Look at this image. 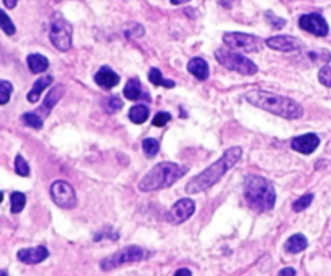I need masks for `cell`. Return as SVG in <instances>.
Segmentation results:
<instances>
[{
	"mask_svg": "<svg viewBox=\"0 0 331 276\" xmlns=\"http://www.w3.org/2000/svg\"><path fill=\"white\" fill-rule=\"evenodd\" d=\"M28 66L31 70V73H34V75L44 73L49 68V60L40 54H31L28 55Z\"/></svg>",
	"mask_w": 331,
	"mask_h": 276,
	"instance_id": "cell-19",
	"label": "cell"
},
{
	"mask_svg": "<svg viewBox=\"0 0 331 276\" xmlns=\"http://www.w3.org/2000/svg\"><path fill=\"white\" fill-rule=\"evenodd\" d=\"M188 71L195 76L199 81H205L210 75V70H209V65H207V61L204 58H192L189 63H188Z\"/></svg>",
	"mask_w": 331,
	"mask_h": 276,
	"instance_id": "cell-16",
	"label": "cell"
},
{
	"mask_svg": "<svg viewBox=\"0 0 331 276\" xmlns=\"http://www.w3.org/2000/svg\"><path fill=\"white\" fill-rule=\"evenodd\" d=\"M318 81L326 87H331V66H323L318 71Z\"/></svg>",
	"mask_w": 331,
	"mask_h": 276,
	"instance_id": "cell-33",
	"label": "cell"
},
{
	"mask_svg": "<svg viewBox=\"0 0 331 276\" xmlns=\"http://www.w3.org/2000/svg\"><path fill=\"white\" fill-rule=\"evenodd\" d=\"M16 2H18V0H4V4H5L7 8H15Z\"/></svg>",
	"mask_w": 331,
	"mask_h": 276,
	"instance_id": "cell-39",
	"label": "cell"
},
{
	"mask_svg": "<svg viewBox=\"0 0 331 276\" xmlns=\"http://www.w3.org/2000/svg\"><path fill=\"white\" fill-rule=\"evenodd\" d=\"M10 205H12L13 213H19L26 205V196L23 192H13L12 197H10Z\"/></svg>",
	"mask_w": 331,
	"mask_h": 276,
	"instance_id": "cell-24",
	"label": "cell"
},
{
	"mask_svg": "<svg viewBox=\"0 0 331 276\" xmlns=\"http://www.w3.org/2000/svg\"><path fill=\"white\" fill-rule=\"evenodd\" d=\"M21 120H23V123H25L26 126H31V128H34V129H40V128H42V125H44V120L40 118L37 113H25L21 117Z\"/></svg>",
	"mask_w": 331,
	"mask_h": 276,
	"instance_id": "cell-28",
	"label": "cell"
},
{
	"mask_svg": "<svg viewBox=\"0 0 331 276\" xmlns=\"http://www.w3.org/2000/svg\"><path fill=\"white\" fill-rule=\"evenodd\" d=\"M189 0H171L173 5H181V4H188Z\"/></svg>",
	"mask_w": 331,
	"mask_h": 276,
	"instance_id": "cell-40",
	"label": "cell"
},
{
	"mask_svg": "<svg viewBox=\"0 0 331 276\" xmlns=\"http://www.w3.org/2000/svg\"><path fill=\"white\" fill-rule=\"evenodd\" d=\"M244 197L255 212H270L275 207L276 192L268 179L251 175L244 181Z\"/></svg>",
	"mask_w": 331,
	"mask_h": 276,
	"instance_id": "cell-3",
	"label": "cell"
},
{
	"mask_svg": "<svg viewBox=\"0 0 331 276\" xmlns=\"http://www.w3.org/2000/svg\"><path fill=\"white\" fill-rule=\"evenodd\" d=\"M173 276H192V273H191V270H188V268H180Z\"/></svg>",
	"mask_w": 331,
	"mask_h": 276,
	"instance_id": "cell-38",
	"label": "cell"
},
{
	"mask_svg": "<svg viewBox=\"0 0 331 276\" xmlns=\"http://www.w3.org/2000/svg\"><path fill=\"white\" fill-rule=\"evenodd\" d=\"M123 94H125V97L128 100H139L142 97V87H141V83L136 79V78H133L129 79L126 86H125V90H123Z\"/></svg>",
	"mask_w": 331,
	"mask_h": 276,
	"instance_id": "cell-21",
	"label": "cell"
},
{
	"mask_svg": "<svg viewBox=\"0 0 331 276\" xmlns=\"http://www.w3.org/2000/svg\"><path fill=\"white\" fill-rule=\"evenodd\" d=\"M308 57L312 58L315 63H328L331 55L329 52H326V50H317V52H310Z\"/></svg>",
	"mask_w": 331,
	"mask_h": 276,
	"instance_id": "cell-32",
	"label": "cell"
},
{
	"mask_svg": "<svg viewBox=\"0 0 331 276\" xmlns=\"http://www.w3.org/2000/svg\"><path fill=\"white\" fill-rule=\"evenodd\" d=\"M142 150H144V153H146L147 157H153V155H157L159 150H160L159 141H155V139H152V137L144 139V142H142Z\"/></svg>",
	"mask_w": 331,
	"mask_h": 276,
	"instance_id": "cell-27",
	"label": "cell"
},
{
	"mask_svg": "<svg viewBox=\"0 0 331 276\" xmlns=\"http://www.w3.org/2000/svg\"><path fill=\"white\" fill-rule=\"evenodd\" d=\"M194 212H195V203L192 202V199H181L171 207L170 220L173 223H183L188 218H191Z\"/></svg>",
	"mask_w": 331,
	"mask_h": 276,
	"instance_id": "cell-12",
	"label": "cell"
},
{
	"mask_svg": "<svg viewBox=\"0 0 331 276\" xmlns=\"http://www.w3.org/2000/svg\"><path fill=\"white\" fill-rule=\"evenodd\" d=\"M220 4L226 8H230V0H220Z\"/></svg>",
	"mask_w": 331,
	"mask_h": 276,
	"instance_id": "cell-41",
	"label": "cell"
},
{
	"mask_svg": "<svg viewBox=\"0 0 331 276\" xmlns=\"http://www.w3.org/2000/svg\"><path fill=\"white\" fill-rule=\"evenodd\" d=\"M149 81L153 86H163V87H168V89L174 87V81L162 78V73H160L159 68H152L149 71Z\"/></svg>",
	"mask_w": 331,
	"mask_h": 276,
	"instance_id": "cell-23",
	"label": "cell"
},
{
	"mask_svg": "<svg viewBox=\"0 0 331 276\" xmlns=\"http://www.w3.org/2000/svg\"><path fill=\"white\" fill-rule=\"evenodd\" d=\"M2 200H4V194L0 192V203H2Z\"/></svg>",
	"mask_w": 331,
	"mask_h": 276,
	"instance_id": "cell-43",
	"label": "cell"
},
{
	"mask_svg": "<svg viewBox=\"0 0 331 276\" xmlns=\"http://www.w3.org/2000/svg\"><path fill=\"white\" fill-rule=\"evenodd\" d=\"M61 96H63V86H55V87H52L50 92L47 94L46 100H44V104H42V111H44V115H49L52 108L55 107L57 102L61 99Z\"/></svg>",
	"mask_w": 331,
	"mask_h": 276,
	"instance_id": "cell-20",
	"label": "cell"
},
{
	"mask_svg": "<svg viewBox=\"0 0 331 276\" xmlns=\"http://www.w3.org/2000/svg\"><path fill=\"white\" fill-rule=\"evenodd\" d=\"M318 146H320V137L317 134H314V132H308V134H304V136H297L291 142V147L296 152L305 153V155L315 152Z\"/></svg>",
	"mask_w": 331,
	"mask_h": 276,
	"instance_id": "cell-13",
	"label": "cell"
},
{
	"mask_svg": "<svg viewBox=\"0 0 331 276\" xmlns=\"http://www.w3.org/2000/svg\"><path fill=\"white\" fill-rule=\"evenodd\" d=\"M241 157H242V149L239 146L228 149L222 155V158H218L213 163V165H210L209 168L204 170L202 173H199L197 176L192 178L188 182V186H186V192H188V194H199V192L210 189L213 184H216L225 176L226 171L231 170L236 163L239 162Z\"/></svg>",
	"mask_w": 331,
	"mask_h": 276,
	"instance_id": "cell-1",
	"label": "cell"
},
{
	"mask_svg": "<svg viewBox=\"0 0 331 276\" xmlns=\"http://www.w3.org/2000/svg\"><path fill=\"white\" fill-rule=\"evenodd\" d=\"M265 16H267V19H268V23H270L275 29H281L283 26H286V19H284V18H278V16H276L275 13H272V12H267Z\"/></svg>",
	"mask_w": 331,
	"mask_h": 276,
	"instance_id": "cell-35",
	"label": "cell"
},
{
	"mask_svg": "<svg viewBox=\"0 0 331 276\" xmlns=\"http://www.w3.org/2000/svg\"><path fill=\"white\" fill-rule=\"evenodd\" d=\"M144 257H146V252H144L141 247L138 245H129V247L121 249L115 254L108 255L102 262H100V268L103 271H110L113 268H120L123 265H128V263H136L141 262Z\"/></svg>",
	"mask_w": 331,
	"mask_h": 276,
	"instance_id": "cell-6",
	"label": "cell"
},
{
	"mask_svg": "<svg viewBox=\"0 0 331 276\" xmlns=\"http://www.w3.org/2000/svg\"><path fill=\"white\" fill-rule=\"evenodd\" d=\"M278 276H296V270L294 268H283Z\"/></svg>",
	"mask_w": 331,
	"mask_h": 276,
	"instance_id": "cell-37",
	"label": "cell"
},
{
	"mask_svg": "<svg viewBox=\"0 0 331 276\" xmlns=\"http://www.w3.org/2000/svg\"><path fill=\"white\" fill-rule=\"evenodd\" d=\"M50 196L60 209H75L78 199H76V192L70 182L67 181H55L50 186Z\"/></svg>",
	"mask_w": 331,
	"mask_h": 276,
	"instance_id": "cell-8",
	"label": "cell"
},
{
	"mask_svg": "<svg viewBox=\"0 0 331 276\" xmlns=\"http://www.w3.org/2000/svg\"><path fill=\"white\" fill-rule=\"evenodd\" d=\"M215 58L220 65H223L225 68H228L231 71H236V73H239V75L252 76L257 73V65L252 60L246 58L244 55L234 54V52H231V50L218 49L215 52Z\"/></svg>",
	"mask_w": 331,
	"mask_h": 276,
	"instance_id": "cell-5",
	"label": "cell"
},
{
	"mask_svg": "<svg viewBox=\"0 0 331 276\" xmlns=\"http://www.w3.org/2000/svg\"><path fill=\"white\" fill-rule=\"evenodd\" d=\"M94 79H96V83L103 89H112L120 83V76L113 70H110L108 66L100 68L96 73Z\"/></svg>",
	"mask_w": 331,
	"mask_h": 276,
	"instance_id": "cell-15",
	"label": "cell"
},
{
	"mask_svg": "<svg viewBox=\"0 0 331 276\" xmlns=\"http://www.w3.org/2000/svg\"><path fill=\"white\" fill-rule=\"evenodd\" d=\"M107 111L108 113H115V111H120L121 110V107H123V102L118 99V97H115V96H112V97H108V100H107Z\"/></svg>",
	"mask_w": 331,
	"mask_h": 276,
	"instance_id": "cell-36",
	"label": "cell"
},
{
	"mask_svg": "<svg viewBox=\"0 0 331 276\" xmlns=\"http://www.w3.org/2000/svg\"><path fill=\"white\" fill-rule=\"evenodd\" d=\"M15 171L18 173L19 176H29V165L28 162L23 158V155H16L15 158Z\"/></svg>",
	"mask_w": 331,
	"mask_h": 276,
	"instance_id": "cell-30",
	"label": "cell"
},
{
	"mask_svg": "<svg viewBox=\"0 0 331 276\" xmlns=\"http://www.w3.org/2000/svg\"><path fill=\"white\" fill-rule=\"evenodd\" d=\"M188 168L181 167L178 163L173 162H162L159 165H155L146 176H144L139 182V189L142 192H152V191H160L165 188H170L178 179H181Z\"/></svg>",
	"mask_w": 331,
	"mask_h": 276,
	"instance_id": "cell-4",
	"label": "cell"
},
{
	"mask_svg": "<svg viewBox=\"0 0 331 276\" xmlns=\"http://www.w3.org/2000/svg\"><path fill=\"white\" fill-rule=\"evenodd\" d=\"M267 47H270L278 52H294L302 47V42L293 36H273L265 40Z\"/></svg>",
	"mask_w": 331,
	"mask_h": 276,
	"instance_id": "cell-11",
	"label": "cell"
},
{
	"mask_svg": "<svg viewBox=\"0 0 331 276\" xmlns=\"http://www.w3.org/2000/svg\"><path fill=\"white\" fill-rule=\"evenodd\" d=\"M171 120V115L170 113H167V111H160V113H157L153 117V120H152V125L153 126H157V128H162V126H165L167 123Z\"/></svg>",
	"mask_w": 331,
	"mask_h": 276,
	"instance_id": "cell-34",
	"label": "cell"
},
{
	"mask_svg": "<svg viewBox=\"0 0 331 276\" xmlns=\"http://www.w3.org/2000/svg\"><path fill=\"white\" fill-rule=\"evenodd\" d=\"M13 92V86L8 81H2L0 79V105H5L10 102V97H12Z\"/></svg>",
	"mask_w": 331,
	"mask_h": 276,
	"instance_id": "cell-26",
	"label": "cell"
},
{
	"mask_svg": "<svg viewBox=\"0 0 331 276\" xmlns=\"http://www.w3.org/2000/svg\"><path fill=\"white\" fill-rule=\"evenodd\" d=\"M128 117L134 125H142V123L149 118V108L146 105H134L131 107Z\"/></svg>",
	"mask_w": 331,
	"mask_h": 276,
	"instance_id": "cell-22",
	"label": "cell"
},
{
	"mask_svg": "<svg viewBox=\"0 0 331 276\" xmlns=\"http://www.w3.org/2000/svg\"><path fill=\"white\" fill-rule=\"evenodd\" d=\"M52 81H54V78H52V76H44V78L37 79L34 83V86H33V89L28 92V102H31V104H36V102L40 99L42 90L52 84Z\"/></svg>",
	"mask_w": 331,
	"mask_h": 276,
	"instance_id": "cell-18",
	"label": "cell"
},
{
	"mask_svg": "<svg viewBox=\"0 0 331 276\" xmlns=\"http://www.w3.org/2000/svg\"><path fill=\"white\" fill-rule=\"evenodd\" d=\"M50 42L54 44L61 52H67L71 49V40H73V28L63 16L55 15L50 23Z\"/></svg>",
	"mask_w": 331,
	"mask_h": 276,
	"instance_id": "cell-7",
	"label": "cell"
},
{
	"mask_svg": "<svg viewBox=\"0 0 331 276\" xmlns=\"http://www.w3.org/2000/svg\"><path fill=\"white\" fill-rule=\"evenodd\" d=\"M0 28H2L4 33L8 36H13L16 33V28H15L13 21L10 19V16L4 12V10H0Z\"/></svg>",
	"mask_w": 331,
	"mask_h": 276,
	"instance_id": "cell-25",
	"label": "cell"
},
{
	"mask_svg": "<svg viewBox=\"0 0 331 276\" xmlns=\"http://www.w3.org/2000/svg\"><path fill=\"white\" fill-rule=\"evenodd\" d=\"M244 99L249 102L251 105L267 110V111H270V113L286 118V120H299L304 115V108L299 105L296 100L280 96V94H273V92L252 90V92H247Z\"/></svg>",
	"mask_w": 331,
	"mask_h": 276,
	"instance_id": "cell-2",
	"label": "cell"
},
{
	"mask_svg": "<svg viewBox=\"0 0 331 276\" xmlns=\"http://www.w3.org/2000/svg\"><path fill=\"white\" fill-rule=\"evenodd\" d=\"M0 276H8V271L7 270H0Z\"/></svg>",
	"mask_w": 331,
	"mask_h": 276,
	"instance_id": "cell-42",
	"label": "cell"
},
{
	"mask_svg": "<svg viewBox=\"0 0 331 276\" xmlns=\"http://www.w3.org/2000/svg\"><path fill=\"white\" fill-rule=\"evenodd\" d=\"M312 200H314V194H304L302 197H299L293 203V210L294 212H302V210H305L310 205V203H312Z\"/></svg>",
	"mask_w": 331,
	"mask_h": 276,
	"instance_id": "cell-29",
	"label": "cell"
},
{
	"mask_svg": "<svg viewBox=\"0 0 331 276\" xmlns=\"http://www.w3.org/2000/svg\"><path fill=\"white\" fill-rule=\"evenodd\" d=\"M16 257L19 262L28 263V265H36L44 262L49 257V249L44 245H37V247H29V249H21L18 250Z\"/></svg>",
	"mask_w": 331,
	"mask_h": 276,
	"instance_id": "cell-14",
	"label": "cell"
},
{
	"mask_svg": "<svg viewBox=\"0 0 331 276\" xmlns=\"http://www.w3.org/2000/svg\"><path fill=\"white\" fill-rule=\"evenodd\" d=\"M307 245H308V241L304 234H293V236L284 242V250L288 254H299V252L305 250Z\"/></svg>",
	"mask_w": 331,
	"mask_h": 276,
	"instance_id": "cell-17",
	"label": "cell"
},
{
	"mask_svg": "<svg viewBox=\"0 0 331 276\" xmlns=\"http://www.w3.org/2000/svg\"><path fill=\"white\" fill-rule=\"evenodd\" d=\"M223 42L234 50H244V52H258L262 49L260 39L244 33H225Z\"/></svg>",
	"mask_w": 331,
	"mask_h": 276,
	"instance_id": "cell-9",
	"label": "cell"
},
{
	"mask_svg": "<svg viewBox=\"0 0 331 276\" xmlns=\"http://www.w3.org/2000/svg\"><path fill=\"white\" fill-rule=\"evenodd\" d=\"M299 28L307 31V33L318 36V37H323L328 34V23L325 21V18L318 13H308V15H302L299 18Z\"/></svg>",
	"mask_w": 331,
	"mask_h": 276,
	"instance_id": "cell-10",
	"label": "cell"
},
{
	"mask_svg": "<svg viewBox=\"0 0 331 276\" xmlns=\"http://www.w3.org/2000/svg\"><path fill=\"white\" fill-rule=\"evenodd\" d=\"M125 36L128 39H138V37H142L144 36V28L141 25H136V23H133L126 28L125 31Z\"/></svg>",
	"mask_w": 331,
	"mask_h": 276,
	"instance_id": "cell-31",
	"label": "cell"
}]
</instances>
